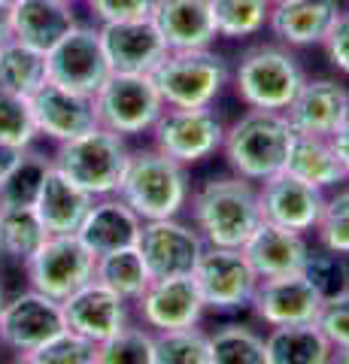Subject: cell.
<instances>
[{
    "mask_svg": "<svg viewBox=\"0 0 349 364\" xmlns=\"http://www.w3.org/2000/svg\"><path fill=\"white\" fill-rule=\"evenodd\" d=\"M213 25L219 40H252L267 31L270 4L267 0H210Z\"/></svg>",
    "mask_w": 349,
    "mask_h": 364,
    "instance_id": "cell-34",
    "label": "cell"
},
{
    "mask_svg": "<svg viewBox=\"0 0 349 364\" xmlns=\"http://www.w3.org/2000/svg\"><path fill=\"white\" fill-rule=\"evenodd\" d=\"M264 343L270 364H328L334 349L316 322L267 328Z\"/></svg>",
    "mask_w": 349,
    "mask_h": 364,
    "instance_id": "cell-29",
    "label": "cell"
},
{
    "mask_svg": "<svg viewBox=\"0 0 349 364\" xmlns=\"http://www.w3.org/2000/svg\"><path fill=\"white\" fill-rule=\"evenodd\" d=\"M97 31L112 73H152L167 55V43L152 18L107 21L97 25Z\"/></svg>",
    "mask_w": 349,
    "mask_h": 364,
    "instance_id": "cell-19",
    "label": "cell"
},
{
    "mask_svg": "<svg viewBox=\"0 0 349 364\" xmlns=\"http://www.w3.org/2000/svg\"><path fill=\"white\" fill-rule=\"evenodd\" d=\"M64 4H80V0H64Z\"/></svg>",
    "mask_w": 349,
    "mask_h": 364,
    "instance_id": "cell-51",
    "label": "cell"
},
{
    "mask_svg": "<svg viewBox=\"0 0 349 364\" xmlns=\"http://www.w3.org/2000/svg\"><path fill=\"white\" fill-rule=\"evenodd\" d=\"M331 143H334V149H337V155H340L343 170H346V176H349V116H346V122L340 124V128L334 131Z\"/></svg>",
    "mask_w": 349,
    "mask_h": 364,
    "instance_id": "cell-44",
    "label": "cell"
},
{
    "mask_svg": "<svg viewBox=\"0 0 349 364\" xmlns=\"http://www.w3.org/2000/svg\"><path fill=\"white\" fill-rule=\"evenodd\" d=\"M225 119L213 107H164V112L149 131L152 146L183 167L204 164L222 152L225 143Z\"/></svg>",
    "mask_w": 349,
    "mask_h": 364,
    "instance_id": "cell-8",
    "label": "cell"
},
{
    "mask_svg": "<svg viewBox=\"0 0 349 364\" xmlns=\"http://www.w3.org/2000/svg\"><path fill=\"white\" fill-rule=\"evenodd\" d=\"M319 310H322V294L310 286V279L304 273L258 279V289L249 304L255 322L264 328L316 322Z\"/></svg>",
    "mask_w": 349,
    "mask_h": 364,
    "instance_id": "cell-16",
    "label": "cell"
},
{
    "mask_svg": "<svg viewBox=\"0 0 349 364\" xmlns=\"http://www.w3.org/2000/svg\"><path fill=\"white\" fill-rule=\"evenodd\" d=\"M313 237H316V246L349 258V182L325 195V207Z\"/></svg>",
    "mask_w": 349,
    "mask_h": 364,
    "instance_id": "cell-37",
    "label": "cell"
},
{
    "mask_svg": "<svg viewBox=\"0 0 349 364\" xmlns=\"http://www.w3.org/2000/svg\"><path fill=\"white\" fill-rule=\"evenodd\" d=\"M186 210L191 213V225L198 228L207 246L243 249L255 228L264 222L258 207V186L231 170L198 182Z\"/></svg>",
    "mask_w": 349,
    "mask_h": 364,
    "instance_id": "cell-1",
    "label": "cell"
},
{
    "mask_svg": "<svg viewBox=\"0 0 349 364\" xmlns=\"http://www.w3.org/2000/svg\"><path fill=\"white\" fill-rule=\"evenodd\" d=\"M0 4H6V6H13V4H16V0H0Z\"/></svg>",
    "mask_w": 349,
    "mask_h": 364,
    "instance_id": "cell-50",
    "label": "cell"
},
{
    "mask_svg": "<svg viewBox=\"0 0 349 364\" xmlns=\"http://www.w3.org/2000/svg\"><path fill=\"white\" fill-rule=\"evenodd\" d=\"M349 116V88L337 79H310L301 85L298 97L286 109L295 134L304 136H334Z\"/></svg>",
    "mask_w": 349,
    "mask_h": 364,
    "instance_id": "cell-20",
    "label": "cell"
},
{
    "mask_svg": "<svg viewBox=\"0 0 349 364\" xmlns=\"http://www.w3.org/2000/svg\"><path fill=\"white\" fill-rule=\"evenodd\" d=\"M155 0H85L95 25L107 21H131V18H149Z\"/></svg>",
    "mask_w": 349,
    "mask_h": 364,
    "instance_id": "cell-42",
    "label": "cell"
},
{
    "mask_svg": "<svg viewBox=\"0 0 349 364\" xmlns=\"http://www.w3.org/2000/svg\"><path fill=\"white\" fill-rule=\"evenodd\" d=\"M119 198L143 222L183 215L191 198L188 167L167 158L152 143L143 146V149H131L125 176L119 182Z\"/></svg>",
    "mask_w": 349,
    "mask_h": 364,
    "instance_id": "cell-4",
    "label": "cell"
},
{
    "mask_svg": "<svg viewBox=\"0 0 349 364\" xmlns=\"http://www.w3.org/2000/svg\"><path fill=\"white\" fill-rule=\"evenodd\" d=\"M46 228L33 207H0V270H18L46 240ZM25 277V273H21Z\"/></svg>",
    "mask_w": 349,
    "mask_h": 364,
    "instance_id": "cell-28",
    "label": "cell"
},
{
    "mask_svg": "<svg viewBox=\"0 0 349 364\" xmlns=\"http://www.w3.org/2000/svg\"><path fill=\"white\" fill-rule=\"evenodd\" d=\"M9 37H13V31H9V6L0 4V46H4Z\"/></svg>",
    "mask_w": 349,
    "mask_h": 364,
    "instance_id": "cell-46",
    "label": "cell"
},
{
    "mask_svg": "<svg viewBox=\"0 0 349 364\" xmlns=\"http://www.w3.org/2000/svg\"><path fill=\"white\" fill-rule=\"evenodd\" d=\"M43 364H95L97 358V343L85 340L82 334L64 328L61 334H55L40 352H33Z\"/></svg>",
    "mask_w": 349,
    "mask_h": 364,
    "instance_id": "cell-40",
    "label": "cell"
},
{
    "mask_svg": "<svg viewBox=\"0 0 349 364\" xmlns=\"http://www.w3.org/2000/svg\"><path fill=\"white\" fill-rule=\"evenodd\" d=\"M95 198L85 188H80L70 176H64L58 167L52 164L46 182L40 188V198L33 203V213L40 215L46 234H76L85 219V213L92 210Z\"/></svg>",
    "mask_w": 349,
    "mask_h": 364,
    "instance_id": "cell-26",
    "label": "cell"
},
{
    "mask_svg": "<svg viewBox=\"0 0 349 364\" xmlns=\"http://www.w3.org/2000/svg\"><path fill=\"white\" fill-rule=\"evenodd\" d=\"M301 273L310 279V286L322 294V301L349 291V258L346 255L328 252V249H322V246H310V255L304 261Z\"/></svg>",
    "mask_w": 349,
    "mask_h": 364,
    "instance_id": "cell-38",
    "label": "cell"
},
{
    "mask_svg": "<svg viewBox=\"0 0 349 364\" xmlns=\"http://www.w3.org/2000/svg\"><path fill=\"white\" fill-rule=\"evenodd\" d=\"M49 82L46 52L33 49L9 37L0 46V91L18 97H31L40 85Z\"/></svg>",
    "mask_w": 349,
    "mask_h": 364,
    "instance_id": "cell-30",
    "label": "cell"
},
{
    "mask_svg": "<svg viewBox=\"0 0 349 364\" xmlns=\"http://www.w3.org/2000/svg\"><path fill=\"white\" fill-rule=\"evenodd\" d=\"M33 124H37L40 140L49 143H67L80 134H88L97 128V112H95V97L70 91L58 82L40 85L28 97Z\"/></svg>",
    "mask_w": 349,
    "mask_h": 364,
    "instance_id": "cell-15",
    "label": "cell"
},
{
    "mask_svg": "<svg viewBox=\"0 0 349 364\" xmlns=\"http://www.w3.org/2000/svg\"><path fill=\"white\" fill-rule=\"evenodd\" d=\"M164 107H213L231 85V64L216 49L167 52L149 73Z\"/></svg>",
    "mask_w": 349,
    "mask_h": 364,
    "instance_id": "cell-5",
    "label": "cell"
},
{
    "mask_svg": "<svg viewBox=\"0 0 349 364\" xmlns=\"http://www.w3.org/2000/svg\"><path fill=\"white\" fill-rule=\"evenodd\" d=\"M328 364H349V346H334Z\"/></svg>",
    "mask_w": 349,
    "mask_h": 364,
    "instance_id": "cell-47",
    "label": "cell"
},
{
    "mask_svg": "<svg viewBox=\"0 0 349 364\" xmlns=\"http://www.w3.org/2000/svg\"><path fill=\"white\" fill-rule=\"evenodd\" d=\"M140 228H143V219L125 200L119 195H107V198H95L76 237L95 255H107V252H116V249L137 246Z\"/></svg>",
    "mask_w": 349,
    "mask_h": 364,
    "instance_id": "cell-25",
    "label": "cell"
},
{
    "mask_svg": "<svg viewBox=\"0 0 349 364\" xmlns=\"http://www.w3.org/2000/svg\"><path fill=\"white\" fill-rule=\"evenodd\" d=\"M316 325H319V331L328 337L331 346H349V291L322 301Z\"/></svg>",
    "mask_w": 349,
    "mask_h": 364,
    "instance_id": "cell-41",
    "label": "cell"
},
{
    "mask_svg": "<svg viewBox=\"0 0 349 364\" xmlns=\"http://www.w3.org/2000/svg\"><path fill=\"white\" fill-rule=\"evenodd\" d=\"M49 170H52V152H43L37 146L25 149L18 164L0 182V207H33Z\"/></svg>",
    "mask_w": 349,
    "mask_h": 364,
    "instance_id": "cell-33",
    "label": "cell"
},
{
    "mask_svg": "<svg viewBox=\"0 0 349 364\" xmlns=\"http://www.w3.org/2000/svg\"><path fill=\"white\" fill-rule=\"evenodd\" d=\"M95 279L134 306V301L149 286V270H146L137 246H128V249L97 255L95 258Z\"/></svg>",
    "mask_w": 349,
    "mask_h": 364,
    "instance_id": "cell-31",
    "label": "cell"
},
{
    "mask_svg": "<svg viewBox=\"0 0 349 364\" xmlns=\"http://www.w3.org/2000/svg\"><path fill=\"white\" fill-rule=\"evenodd\" d=\"M61 310L67 328L92 340V343H104L107 337L119 334L122 328L134 322V306L125 298H119L116 291L100 286L97 279H88L82 289L64 298Z\"/></svg>",
    "mask_w": 349,
    "mask_h": 364,
    "instance_id": "cell-18",
    "label": "cell"
},
{
    "mask_svg": "<svg viewBox=\"0 0 349 364\" xmlns=\"http://www.w3.org/2000/svg\"><path fill=\"white\" fill-rule=\"evenodd\" d=\"M37 140L40 134L33 124L28 97L0 91V143L16 146V149H31V146H37Z\"/></svg>",
    "mask_w": 349,
    "mask_h": 364,
    "instance_id": "cell-39",
    "label": "cell"
},
{
    "mask_svg": "<svg viewBox=\"0 0 349 364\" xmlns=\"http://www.w3.org/2000/svg\"><path fill=\"white\" fill-rule=\"evenodd\" d=\"M155 364H210V331L200 325L155 334Z\"/></svg>",
    "mask_w": 349,
    "mask_h": 364,
    "instance_id": "cell-36",
    "label": "cell"
},
{
    "mask_svg": "<svg viewBox=\"0 0 349 364\" xmlns=\"http://www.w3.org/2000/svg\"><path fill=\"white\" fill-rule=\"evenodd\" d=\"M286 173H291L301 182H307V186H313V188L325 191V195L349 182L340 155H337L334 143H331V136L295 134L289 158H286Z\"/></svg>",
    "mask_w": 349,
    "mask_h": 364,
    "instance_id": "cell-27",
    "label": "cell"
},
{
    "mask_svg": "<svg viewBox=\"0 0 349 364\" xmlns=\"http://www.w3.org/2000/svg\"><path fill=\"white\" fill-rule=\"evenodd\" d=\"M9 364H43L37 355H13V361Z\"/></svg>",
    "mask_w": 349,
    "mask_h": 364,
    "instance_id": "cell-48",
    "label": "cell"
},
{
    "mask_svg": "<svg viewBox=\"0 0 349 364\" xmlns=\"http://www.w3.org/2000/svg\"><path fill=\"white\" fill-rule=\"evenodd\" d=\"M128 158H131V146L125 136L97 124L95 131L55 146L52 164L64 176H70L80 188H85L92 198H107V195H119V182L125 176Z\"/></svg>",
    "mask_w": 349,
    "mask_h": 364,
    "instance_id": "cell-6",
    "label": "cell"
},
{
    "mask_svg": "<svg viewBox=\"0 0 349 364\" xmlns=\"http://www.w3.org/2000/svg\"><path fill=\"white\" fill-rule=\"evenodd\" d=\"M310 237L289 231V228L262 222L255 228V234L243 243V255L249 258L252 270L258 279L270 277H289V273H301L304 261L310 255Z\"/></svg>",
    "mask_w": 349,
    "mask_h": 364,
    "instance_id": "cell-23",
    "label": "cell"
},
{
    "mask_svg": "<svg viewBox=\"0 0 349 364\" xmlns=\"http://www.w3.org/2000/svg\"><path fill=\"white\" fill-rule=\"evenodd\" d=\"M95 364H155V334L140 322H131L97 343Z\"/></svg>",
    "mask_w": 349,
    "mask_h": 364,
    "instance_id": "cell-35",
    "label": "cell"
},
{
    "mask_svg": "<svg viewBox=\"0 0 349 364\" xmlns=\"http://www.w3.org/2000/svg\"><path fill=\"white\" fill-rule=\"evenodd\" d=\"M322 52L337 73L349 76V9H340V16H337V21L328 31V37L322 40Z\"/></svg>",
    "mask_w": 349,
    "mask_h": 364,
    "instance_id": "cell-43",
    "label": "cell"
},
{
    "mask_svg": "<svg viewBox=\"0 0 349 364\" xmlns=\"http://www.w3.org/2000/svg\"><path fill=\"white\" fill-rule=\"evenodd\" d=\"M134 316L152 334L176 331V328L200 325L207 316L204 298L198 291L195 277H171V279H149V286L134 301Z\"/></svg>",
    "mask_w": 349,
    "mask_h": 364,
    "instance_id": "cell-14",
    "label": "cell"
},
{
    "mask_svg": "<svg viewBox=\"0 0 349 364\" xmlns=\"http://www.w3.org/2000/svg\"><path fill=\"white\" fill-rule=\"evenodd\" d=\"M210 364H270L264 334L246 322L219 325L210 331Z\"/></svg>",
    "mask_w": 349,
    "mask_h": 364,
    "instance_id": "cell-32",
    "label": "cell"
},
{
    "mask_svg": "<svg viewBox=\"0 0 349 364\" xmlns=\"http://www.w3.org/2000/svg\"><path fill=\"white\" fill-rule=\"evenodd\" d=\"M267 4H270V6H274V4H279V0H267Z\"/></svg>",
    "mask_w": 349,
    "mask_h": 364,
    "instance_id": "cell-52",
    "label": "cell"
},
{
    "mask_svg": "<svg viewBox=\"0 0 349 364\" xmlns=\"http://www.w3.org/2000/svg\"><path fill=\"white\" fill-rule=\"evenodd\" d=\"M191 277L198 282L207 313L216 316H237L249 310L258 289V273L243 255V249L228 246H207Z\"/></svg>",
    "mask_w": 349,
    "mask_h": 364,
    "instance_id": "cell-10",
    "label": "cell"
},
{
    "mask_svg": "<svg viewBox=\"0 0 349 364\" xmlns=\"http://www.w3.org/2000/svg\"><path fill=\"white\" fill-rule=\"evenodd\" d=\"M95 258L97 255L76 234H49L21 267L25 286L64 301L88 279H95Z\"/></svg>",
    "mask_w": 349,
    "mask_h": 364,
    "instance_id": "cell-9",
    "label": "cell"
},
{
    "mask_svg": "<svg viewBox=\"0 0 349 364\" xmlns=\"http://www.w3.org/2000/svg\"><path fill=\"white\" fill-rule=\"evenodd\" d=\"M76 25L80 18L73 13V4H64V0H16L9 6L13 40L40 52L55 49Z\"/></svg>",
    "mask_w": 349,
    "mask_h": 364,
    "instance_id": "cell-24",
    "label": "cell"
},
{
    "mask_svg": "<svg viewBox=\"0 0 349 364\" xmlns=\"http://www.w3.org/2000/svg\"><path fill=\"white\" fill-rule=\"evenodd\" d=\"M95 112L100 128L134 140L155 128L164 100L149 73H109L95 95Z\"/></svg>",
    "mask_w": 349,
    "mask_h": 364,
    "instance_id": "cell-7",
    "label": "cell"
},
{
    "mask_svg": "<svg viewBox=\"0 0 349 364\" xmlns=\"http://www.w3.org/2000/svg\"><path fill=\"white\" fill-rule=\"evenodd\" d=\"M340 9V0H279L270 6L267 31L289 49H313L328 37Z\"/></svg>",
    "mask_w": 349,
    "mask_h": 364,
    "instance_id": "cell-21",
    "label": "cell"
},
{
    "mask_svg": "<svg viewBox=\"0 0 349 364\" xmlns=\"http://www.w3.org/2000/svg\"><path fill=\"white\" fill-rule=\"evenodd\" d=\"M295 140V131L286 119V112L270 109H243L228 128H225L222 158L231 173L249 182H264L283 173L286 158Z\"/></svg>",
    "mask_w": 349,
    "mask_h": 364,
    "instance_id": "cell-2",
    "label": "cell"
},
{
    "mask_svg": "<svg viewBox=\"0 0 349 364\" xmlns=\"http://www.w3.org/2000/svg\"><path fill=\"white\" fill-rule=\"evenodd\" d=\"M149 18L167 43V52L213 49L219 40L210 0H155Z\"/></svg>",
    "mask_w": 349,
    "mask_h": 364,
    "instance_id": "cell-22",
    "label": "cell"
},
{
    "mask_svg": "<svg viewBox=\"0 0 349 364\" xmlns=\"http://www.w3.org/2000/svg\"><path fill=\"white\" fill-rule=\"evenodd\" d=\"M64 328L61 301L25 286L6 294V304L0 310V346L13 355H33Z\"/></svg>",
    "mask_w": 349,
    "mask_h": 364,
    "instance_id": "cell-11",
    "label": "cell"
},
{
    "mask_svg": "<svg viewBox=\"0 0 349 364\" xmlns=\"http://www.w3.org/2000/svg\"><path fill=\"white\" fill-rule=\"evenodd\" d=\"M49 82H58L70 91L95 97L97 88L109 79V61L100 46L97 25H76L67 37L46 52Z\"/></svg>",
    "mask_w": 349,
    "mask_h": 364,
    "instance_id": "cell-13",
    "label": "cell"
},
{
    "mask_svg": "<svg viewBox=\"0 0 349 364\" xmlns=\"http://www.w3.org/2000/svg\"><path fill=\"white\" fill-rule=\"evenodd\" d=\"M21 155H25V149H16V146L0 143V182L9 176V170L18 164V158H21Z\"/></svg>",
    "mask_w": 349,
    "mask_h": 364,
    "instance_id": "cell-45",
    "label": "cell"
},
{
    "mask_svg": "<svg viewBox=\"0 0 349 364\" xmlns=\"http://www.w3.org/2000/svg\"><path fill=\"white\" fill-rule=\"evenodd\" d=\"M258 207H262L264 222L310 237L319 225L325 191L307 186V182H301L283 170V173L258 182Z\"/></svg>",
    "mask_w": 349,
    "mask_h": 364,
    "instance_id": "cell-17",
    "label": "cell"
},
{
    "mask_svg": "<svg viewBox=\"0 0 349 364\" xmlns=\"http://www.w3.org/2000/svg\"><path fill=\"white\" fill-rule=\"evenodd\" d=\"M304 82L307 70L283 43H255L231 67V91L246 109L286 112Z\"/></svg>",
    "mask_w": 349,
    "mask_h": 364,
    "instance_id": "cell-3",
    "label": "cell"
},
{
    "mask_svg": "<svg viewBox=\"0 0 349 364\" xmlns=\"http://www.w3.org/2000/svg\"><path fill=\"white\" fill-rule=\"evenodd\" d=\"M6 294H9V289H6L4 277H0V310H4V304H6Z\"/></svg>",
    "mask_w": 349,
    "mask_h": 364,
    "instance_id": "cell-49",
    "label": "cell"
},
{
    "mask_svg": "<svg viewBox=\"0 0 349 364\" xmlns=\"http://www.w3.org/2000/svg\"><path fill=\"white\" fill-rule=\"evenodd\" d=\"M204 249H207L204 237L183 215L143 222L137 237V252L146 270H149V279H171L195 273Z\"/></svg>",
    "mask_w": 349,
    "mask_h": 364,
    "instance_id": "cell-12",
    "label": "cell"
}]
</instances>
